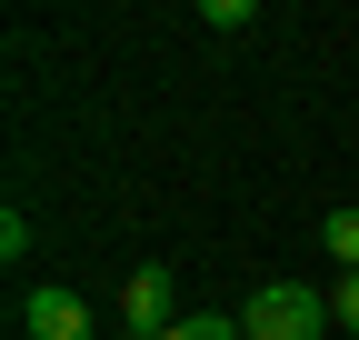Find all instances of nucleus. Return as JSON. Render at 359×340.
Listing matches in <instances>:
<instances>
[{
	"label": "nucleus",
	"mask_w": 359,
	"mask_h": 340,
	"mask_svg": "<svg viewBox=\"0 0 359 340\" xmlns=\"http://www.w3.org/2000/svg\"><path fill=\"white\" fill-rule=\"evenodd\" d=\"M120 310H130V330H140V340H160V330H170V270H130Z\"/></svg>",
	"instance_id": "nucleus-3"
},
{
	"label": "nucleus",
	"mask_w": 359,
	"mask_h": 340,
	"mask_svg": "<svg viewBox=\"0 0 359 340\" xmlns=\"http://www.w3.org/2000/svg\"><path fill=\"white\" fill-rule=\"evenodd\" d=\"M330 320H339V330H359V270H339V290H330Z\"/></svg>",
	"instance_id": "nucleus-6"
},
{
	"label": "nucleus",
	"mask_w": 359,
	"mask_h": 340,
	"mask_svg": "<svg viewBox=\"0 0 359 340\" xmlns=\"http://www.w3.org/2000/svg\"><path fill=\"white\" fill-rule=\"evenodd\" d=\"M320 330H330V290H309V280H269L240 310V340H320Z\"/></svg>",
	"instance_id": "nucleus-1"
},
{
	"label": "nucleus",
	"mask_w": 359,
	"mask_h": 340,
	"mask_svg": "<svg viewBox=\"0 0 359 340\" xmlns=\"http://www.w3.org/2000/svg\"><path fill=\"white\" fill-rule=\"evenodd\" d=\"M20 330L30 340H90V301H80V290H30Z\"/></svg>",
	"instance_id": "nucleus-2"
},
{
	"label": "nucleus",
	"mask_w": 359,
	"mask_h": 340,
	"mask_svg": "<svg viewBox=\"0 0 359 340\" xmlns=\"http://www.w3.org/2000/svg\"><path fill=\"white\" fill-rule=\"evenodd\" d=\"M320 240H330V261H339V270H359V210H330Z\"/></svg>",
	"instance_id": "nucleus-4"
},
{
	"label": "nucleus",
	"mask_w": 359,
	"mask_h": 340,
	"mask_svg": "<svg viewBox=\"0 0 359 340\" xmlns=\"http://www.w3.org/2000/svg\"><path fill=\"white\" fill-rule=\"evenodd\" d=\"M160 340H240V320H219V310H190V320H170Z\"/></svg>",
	"instance_id": "nucleus-5"
}]
</instances>
